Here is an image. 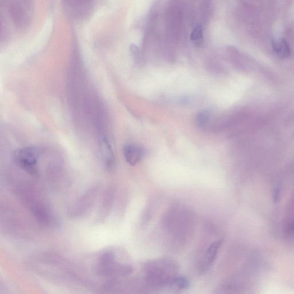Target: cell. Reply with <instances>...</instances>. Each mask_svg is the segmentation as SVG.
Returning <instances> with one entry per match:
<instances>
[{
	"instance_id": "8",
	"label": "cell",
	"mask_w": 294,
	"mask_h": 294,
	"mask_svg": "<svg viewBox=\"0 0 294 294\" xmlns=\"http://www.w3.org/2000/svg\"><path fill=\"white\" fill-rule=\"evenodd\" d=\"M102 158L105 167L109 171L113 170L114 168V159L113 152L111 146L107 139H103L102 142Z\"/></svg>"
},
{
	"instance_id": "4",
	"label": "cell",
	"mask_w": 294,
	"mask_h": 294,
	"mask_svg": "<svg viewBox=\"0 0 294 294\" xmlns=\"http://www.w3.org/2000/svg\"><path fill=\"white\" fill-rule=\"evenodd\" d=\"M13 159L15 164L27 174L32 176H37L39 174V152L36 148L24 147L15 150L13 153Z\"/></svg>"
},
{
	"instance_id": "6",
	"label": "cell",
	"mask_w": 294,
	"mask_h": 294,
	"mask_svg": "<svg viewBox=\"0 0 294 294\" xmlns=\"http://www.w3.org/2000/svg\"><path fill=\"white\" fill-rule=\"evenodd\" d=\"M96 187L89 190L77 201L70 210V214L73 217H79L84 215L91 208L94 203L97 194Z\"/></svg>"
},
{
	"instance_id": "1",
	"label": "cell",
	"mask_w": 294,
	"mask_h": 294,
	"mask_svg": "<svg viewBox=\"0 0 294 294\" xmlns=\"http://www.w3.org/2000/svg\"><path fill=\"white\" fill-rule=\"evenodd\" d=\"M1 5L4 23L10 24L18 32H24L30 27L34 17V0H1Z\"/></svg>"
},
{
	"instance_id": "3",
	"label": "cell",
	"mask_w": 294,
	"mask_h": 294,
	"mask_svg": "<svg viewBox=\"0 0 294 294\" xmlns=\"http://www.w3.org/2000/svg\"><path fill=\"white\" fill-rule=\"evenodd\" d=\"M100 0H61L64 12L70 20H87L94 14Z\"/></svg>"
},
{
	"instance_id": "11",
	"label": "cell",
	"mask_w": 294,
	"mask_h": 294,
	"mask_svg": "<svg viewBox=\"0 0 294 294\" xmlns=\"http://www.w3.org/2000/svg\"><path fill=\"white\" fill-rule=\"evenodd\" d=\"M190 39L196 46H201L203 41V28L202 25L198 24L193 28L190 35Z\"/></svg>"
},
{
	"instance_id": "5",
	"label": "cell",
	"mask_w": 294,
	"mask_h": 294,
	"mask_svg": "<svg viewBox=\"0 0 294 294\" xmlns=\"http://www.w3.org/2000/svg\"><path fill=\"white\" fill-rule=\"evenodd\" d=\"M168 261L153 262L147 268V279L153 286H165L172 284L176 277L172 276V271L168 270Z\"/></svg>"
},
{
	"instance_id": "2",
	"label": "cell",
	"mask_w": 294,
	"mask_h": 294,
	"mask_svg": "<svg viewBox=\"0 0 294 294\" xmlns=\"http://www.w3.org/2000/svg\"><path fill=\"white\" fill-rule=\"evenodd\" d=\"M97 268L105 277L126 276L132 271L129 266L118 261L116 252L112 249H107L99 255Z\"/></svg>"
},
{
	"instance_id": "13",
	"label": "cell",
	"mask_w": 294,
	"mask_h": 294,
	"mask_svg": "<svg viewBox=\"0 0 294 294\" xmlns=\"http://www.w3.org/2000/svg\"><path fill=\"white\" fill-rule=\"evenodd\" d=\"M172 284L178 287L180 289H187L189 286V283L187 279L182 277H176Z\"/></svg>"
},
{
	"instance_id": "12",
	"label": "cell",
	"mask_w": 294,
	"mask_h": 294,
	"mask_svg": "<svg viewBox=\"0 0 294 294\" xmlns=\"http://www.w3.org/2000/svg\"><path fill=\"white\" fill-rule=\"evenodd\" d=\"M210 119V114L208 111H201L196 117L197 126L200 129H204L208 125Z\"/></svg>"
},
{
	"instance_id": "9",
	"label": "cell",
	"mask_w": 294,
	"mask_h": 294,
	"mask_svg": "<svg viewBox=\"0 0 294 294\" xmlns=\"http://www.w3.org/2000/svg\"><path fill=\"white\" fill-rule=\"evenodd\" d=\"M221 244L222 241L220 240L214 242L212 244H210L209 248L207 249L206 252H204L203 261L204 270L212 266L213 262H215L217 254H218L219 249Z\"/></svg>"
},
{
	"instance_id": "7",
	"label": "cell",
	"mask_w": 294,
	"mask_h": 294,
	"mask_svg": "<svg viewBox=\"0 0 294 294\" xmlns=\"http://www.w3.org/2000/svg\"><path fill=\"white\" fill-rule=\"evenodd\" d=\"M123 153L128 164L130 165H135L145 155V150L142 147L129 144L124 146Z\"/></svg>"
},
{
	"instance_id": "10",
	"label": "cell",
	"mask_w": 294,
	"mask_h": 294,
	"mask_svg": "<svg viewBox=\"0 0 294 294\" xmlns=\"http://www.w3.org/2000/svg\"><path fill=\"white\" fill-rule=\"evenodd\" d=\"M272 44L274 52L281 58H287L290 56V47L286 39L274 40Z\"/></svg>"
}]
</instances>
